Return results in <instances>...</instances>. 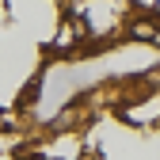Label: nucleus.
Instances as JSON below:
<instances>
[{
	"label": "nucleus",
	"mask_w": 160,
	"mask_h": 160,
	"mask_svg": "<svg viewBox=\"0 0 160 160\" xmlns=\"http://www.w3.org/2000/svg\"><path fill=\"white\" fill-rule=\"evenodd\" d=\"M152 46H160V27H156V34H152Z\"/></svg>",
	"instance_id": "3"
},
{
	"label": "nucleus",
	"mask_w": 160,
	"mask_h": 160,
	"mask_svg": "<svg viewBox=\"0 0 160 160\" xmlns=\"http://www.w3.org/2000/svg\"><path fill=\"white\" fill-rule=\"evenodd\" d=\"M145 80H149V88H160V69H152V72H149Z\"/></svg>",
	"instance_id": "2"
},
{
	"label": "nucleus",
	"mask_w": 160,
	"mask_h": 160,
	"mask_svg": "<svg viewBox=\"0 0 160 160\" xmlns=\"http://www.w3.org/2000/svg\"><path fill=\"white\" fill-rule=\"evenodd\" d=\"M130 38H137V42H152V34H156V23L152 19H133V23L126 27Z\"/></svg>",
	"instance_id": "1"
}]
</instances>
